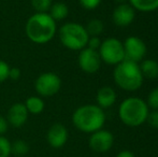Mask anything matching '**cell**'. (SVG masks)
Masks as SVG:
<instances>
[{"label": "cell", "mask_w": 158, "mask_h": 157, "mask_svg": "<svg viewBox=\"0 0 158 157\" xmlns=\"http://www.w3.org/2000/svg\"><path fill=\"white\" fill-rule=\"evenodd\" d=\"M57 31L56 22L48 13H35L27 19L25 34L27 38L35 44L48 43Z\"/></svg>", "instance_id": "1"}, {"label": "cell", "mask_w": 158, "mask_h": 157, "mask_svg": "<svg viewBox=\"0 0 158 157\" xmlns=\"http://www.w3.org/2000/svg\"><path fill=\"white\" fill-rule=\"evenodd\" d=\"M72 123L80 131L93 134L103 127L106 114L97 105H81L73 112Z\"/></svg>", "instance_id": "2"}, {"label": "cell", "mask_w": 158, "mask_h": 157, "mask_svg": "<svg viewBox=\"0 0 158 157\" xmlns=\"http://www.w3.org/2000/svg\"><path fill=\"white\" fill-rule=\"evenodd\" d=\"M114 82L118 87L127 92H135L141 87L143 76L138 63L125 59L116 65L113 71Z\"/></svg>", "instance_id": "3"}, {"label": "cell", "mask_w": 158, "mask_h": 157, "mask_svg": "<svg viewBox=\"0 0 158 157\" xmlns=\"http://www.w3.org/2000/svg\"><path fill=\"white\" fill-rule=\"evenodd\" d=\"M148 103L139 97H129L121 103L118 115L121 121L129 127H138L146 122L148 115Z\"/></svg>", "instance_id": "4"}, {"label": "cell", "mask_w": 158, "mask_h": 157, "mask_svg": "<svg viewBox=\"0 0 158 157\" xmlns=\"http://www.w3.org/2000/svg\"><path fill=\"white\" fill-rule=\"evenodd\" d=\"M58 37L64 48L71 51L83 50L89 39L85 27L74 22L64 24L58 30Z\"/></svg>", "instance_id": "5"}, {"label": "cell", "mask_w": 158, "mask_h": 157, "mask_svg": "<svg viewBox=\"0 0 158 157\" xmlns=\"http://www.w3.org/2000/svg\"><path fill=\"white\" fill-rule=\"evenodd\" d=\"M98 53L100 55L101 61L108 65H118L125 60V51L123 42L116 38H108L101 42Z\"/></svg>", "instance_id": "6"}, {"label": "cell", "mask_w": 158, "mask_h": 157, "mask_svg": "<svg viewBox=\"0 0 158 157\" xmlns=\"http://www.w3.org/2000/svg\"><path fill=\"white\" fill-rule=\"evenodd\" d=\"M61 88V80L54 72L41 73L35 81V89L41 97H52Z\"/></svg>", "instance_id": "7"}, {"label": "cell", "mask_w": 158, "mask_h": 157, "mask_svg": "<svg viewBox=\"0 0 158 157\" xmlns=\"http://www.w3.org/2000/svg\"><path fill=\"white\" fill-rule=\"evenodd\" d=\"M125 51V59L139 63L146 55V45L139 37L130 36L123 43Z\"/></svg>", "instance_id": "8"}, {"label": "cell", "mask_w": 158, "mask_h": 157, "mask_svg": "<svg viewBox=\"0 0 158 157\" xmlns=\"http://www.w3.org/2000/svg\"><path fill=\"white\" fill-rule=\"evenodd\" d=\"M77 64L82 71L86 72V73H95L100 69L101 58H100L98 51L84 48L83 50L80 51Z\"/></svg>", "instance_id": "9"}, {"label": "cell", "mask_w": 158, "mask_h": 157, "mask_svg": "<svg viewBox=\"0 0 158 157\" xmlns=\"http://www.w3.org/2000/svg\"><path fill=\"white\" fill-rule=\"evenodd\" d=\"M114 137L109 130L99 129L93 132L88 140L89 147L97 153H106L112 147Z\"/></svg>", "instance_id": "10"}, {"label": "cell", "mask_w": 158, "mask_h": 157, "mask_svg": "<svg viewBox=\"0 0 158 157\" xmlns=\"http://www.w3.org/2000/svg\"><path fill=\"white\" fill-rule=\"evenodd\" d=\"M69 138L68 129L66 126L60 123L53 124L48 130L46 134V140L53 149H60L67 143Z\"/></svg>", "instance_id": "11"}, {"label": "cell", "mask_w": 158, "mask_h": 157, "mask_svg": "<svg viewBox=\"0 0 158 157\" xmlns=\"http://www.w3.org/2000/svg\"><path fill=\"white\" fill-rule=\"evenodd\" d=\"M135 17V10L128 3H122L114 9L112 14L113 23L118 27L129 26Z\"/></svg>", "instance_id": "12"}, {"label": "cell", "mask_w": 158, "mask_h": 157, "mask_svg": "<svg viewBox=\"0 0 158 157\" xmlns=\"http://www.w3.org/2000/svg\"><path fill=\"white\" fill-rule=\"evenodd\" d=\"M28 115H29V113H28L25 105L22 102H16L10 107L6 118L9 125H11L12 127L21 128L26 124Z\"/></svg>", "instance_id": "13"}, {"label": "cell", "mask_w": 158, "mask_h": 157, "mask_svg": "<svg viewBox=\"0 0 158 157\" xmlns=\"http://www.w3.org/2000/svg\"><path fill=\"white\" fill-rule=\"evenodd\" d=\"M116 93L110 86H103V87L99 88L97 95H96L97 105L101 108L102 110L112 107L116 101Z\"/></svg>", "instance_id": "14"}, {"label": "cell", "mask_w": 158, "mask_h": 157, "mask_svg": "<svg viewBox=\"0 0 158 157\" xmlns=\"http://www.w3.org/2000/svg\"><path fill=\"white\" fill-rule=\"evenodd\" d=\"M25 107L27 109L28 113L30 114H41L43 112L44 108H45V103H44L43 99L39 96H30L26 99L25 101Z\"/></svg>", "instance_id": "15"}, {"label": "cell", "mask_w": 158, "mask_h": 157, "mask_svg": "<svg viewBox=\"0 0 158 157\" xmlns=\"http://www.w3.org/2000/svg\"><path fill=\"white\" fill-rule=\"evenodd\" d=\"M48 13L55 22L63 21L69 15V8L64 2H55L52 4Z\"/></svg>", "instance_id": "16"}, {"label": "cell", "mask_w": 158, "mask_h": 157, "mask_svg": "<svg viewBox=\"0 0 158 157\" xmlns=\"http://www.w3.org/2000/svg\"><path fill=\"white\" fill-rule=\"evenodd\" d=\"M139 66L143 78H148V79L158 78V61L154 60V59H145Z\"/></svg>", "instance_id": "17"}, {"label": "cell", "mask_w": 158, "mask_h": 157, "mask_svg": "<svg viewBox=\"0 0 158 157\" xmlns=\"http://www.w3.org/2000/svg\"><path fill=\"white\" fill-rule=\"evenodd\" d=\"M130 6L140 12H153L158 10V0H129Z\"/></svg>", "instance_id": "18"}, {"label": "cell", "mask_w": 158, "mask_h": 157, "mask_svg": "<svg viewBox=\"0 0 158 157\" xmlns=\"http://www.w3.org/2000/svg\"><path fill=\"white\" fill-rule=\"evenodd\" d=\"M85 29L89 37H99L100 35L102 34V31H103L104 25H103V23H102V21L94 19L88 22Z\"/></svg>", "instance_id": "19"}, {"label": "cell", "mask_w": 158, "mask_h": 157, "mask_svg": "<svg viewBox=\"0 0 158 157\" xmlns=\"http://www.w3.org/2000/svg\"><path fill=\"white\" fill-rule=\"evenodd\" d=\"M29 152V145L24 140H16L11 143V153L16 156H24Z\"/></svg>", "instance_id": "20"}, {"label": "cell", "mask_w": 158, "mask_h": 157, "mask_svg": "<svg viewBox=\"0 0 158 157\" xmlns=\"http://www.w3.org/2000/svg\"><path fill=\"white\" fill-rule=\"evenodd\" d=\"M35 13H48L53 4V0H30Z\"/></svg>", "instance_id": "21"}, {"label": "cell", "mask_w": 158, "mask_h": 157, "mask_svg": "<svg viewBox=\"0 0 158 157\" xmlns=\"http://www.w3.org/2000/svg\"><path fill=\"white\" fill-rule=\"evenodd\" d=\"M11 142L4 136H0V157H10Z\"/></svg>", "instance_id": "22"}, {"label": "cell", "mask_w": 158, "mask_h": 157, "mask_svg": "<svg viewBox=\"0 0 158 157\" xmlns=\"http://www.w3.org/2000/svg\"><path fill=\"white\" fill-rule=\"evenodd\" d=\"M148 107L153 110H158V87H155L150 92L148 96Z\"/></svg>", "instance_id": "23"}, {"label": "cell", "mask_w": 158, "mask_h": 157, "mask_svg": "<svg viewBox=\"0 0 158 157\" xmlns=\"http://www.w3.org/2000/svg\"><path fill=\"white\" fill-rule=\"evenodd\" d=\"M9 71H10V66L4 60L0 59V83L9 79Z\"/></svg>", "instance_id": "24"}, {"label": "cell", "mask_w": 158, "mask_h": 157, "mask_svg": "<svg viewBox=\"0 0 158 157\" xmlns=\"http://www.w3.org/2000/svg\"><path fill=\"white\" fill-rule=\"evenodd\" d=\"M79 2L85 10H95L101 3V0H79Z\"/></svg>", "instance_id": "25"}, {"label": "cell", "mask_w": 158, "mask_h": 157, "mask_svg": "<svg viewBox=\"0 0 158 157\" xmlns=\"http://www.w3.org/2000/svg\"><path fill=\"white\" fill-rule=\"evenodd\" d=\"M146 122L148 125L152 126L153 128H158V110H154L152 112H148Z\"/></svg>", "instance_id": "26"}, {"label": "cell", "mask_w": 158, "mask_h": 157, "mask_svg": "<svg viewBox=\"0 0 158 157\" xmlns=\"http://www.w3.org/2000/svg\"><path fill=\"white\" fill-rule=\"evenodd\" d=\"M101 42L102 41L100 40L99 37H89L86 48H92V50H95V51H98L100 48V45H101Z\"/></svg>", "instance_id": "27"}, {"label": "cell", "mask_w": 158, "mask_h": 157, "mask_svg": "<svg viewBox=\"0 0 158 157\" xmlns=\"http://www.w3.org/2000/svg\"><path fill=\"white\" fill-rule=\"evenodd\" d=\"M21 70L16 67L10 68V71H9V79L13 80V81H17L19 78H21Z\"/></svg>", "instance_id": "28"}, {"label": "cell", "mask_w": 158, "mask_h": 157, "mask_svg": "<svg viewBox=\"0 0 158 157\" xmlns=\"http://www.w3.org/2000/svg\"><path fill=\"white\" fill-rule=\"evenodd\" d=\"M9 129V123L6 118L0 115V136H3Z\"/></svg>", "instance_id": "29"}, {"label": "cell", "mask_w": 158, "mask_h": 157, "mask_svg": "<svg viewBox=\"0 0 158 157\" xmlns=\"http://www.w3.org/2000/svg\"><path fill=\"white\" fill-rule=\"evenodd\" d=\"M116 157H135V155H133L132 152L127 151V150H125V151L119 152V153L116 155Z\"/></svg>", "instance_id": "30"}, {"label": "cell", "mask_w": 158, "mask_h": 157, "mask_svg": "<svg viewBox=\"0 0 158 157\" xmlns=\"http://www.w3.org/2000/svg\"><path fill=\"white\" fill-rule=\"evenodd\" d=\"M115 2H117V3L122 4V3H126V0H114Z\"/></svg>", "instance_id": "31"}]
</instances>
